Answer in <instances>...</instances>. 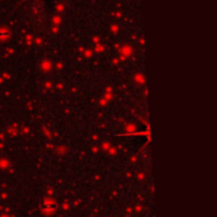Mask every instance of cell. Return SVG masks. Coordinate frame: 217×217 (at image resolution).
<instances>
[{
    "instance_id": "obj_1",
    "label": "cell",
    "mask_w": 217,
    "mask_h": 217,
    "mask_svg": "<svg viewBox=\"0 0 217 217\" xmlns=\"http://www.w3.org/2000/svg\"><path fill=\"white\" fill-rule=\"evenodd\" d=\"M55 210H56V202L52 198H46L42 202V212L45 215H52Z\"/></svg>"
}]
</instances>
